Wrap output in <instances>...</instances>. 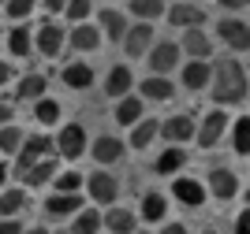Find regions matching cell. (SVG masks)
I'll return each mask as SVG.
<instances>
[{"label":"cell","mask_w":250,"mask_h":234,"mask_svg":"<svg viewBox=\"0 0 250 234\" xmlns=\"http://www.w3.org/2000/svg\"><path fill=\"white\" fill-rule=\"evenodd\" d=\"M228 126H231V119L220 112V108H217V112H209L206 119H202V126H198V145H202V149H213V145L224 138Z\"/></svg>","instance_id":"8992f818"},{"label":"cell","mask_w":250,"mask_h":234,"mask_svg":"<svg viewBox=\"0 0 250 234\" xmlns=\"http://www.w3.org/2000/svg\"><path fill=\"white\" fill-rule=\"evenodd\" d=\"M172 93H176V86L168 82V74H153L142 82V97H149V101H172Z\"/></svg>","instance_id":"603a6c76"},{"label":"cell","mask_w":250,"mask_h":234,"mask_svg":"<svg viewBox=\"0 0 250 234\" xmlns=\"http://www.w3.org/2000/svg\"><path fill=\"white\" fill-rule=\"evenodd\" d=\"M86 186H90V197H94L97 204H112L116 197H120V182H116V175H108L104 167L90 175V179H86Z\"/></svg>","instance_id":"52a82bcc"},{"label":"cell","mask_w":250,"mask_h":234,"mask_svg":"<svg viewBox=\"0 0 250 234\" xmlns=\"http://www.w3.org/2000/svg\"><path fill=\"white\" fill-rule=\"evenodd\" d=\"M247 208H250V190H247Z\"/></svg>","instance_id":"681fc988"},{"label":"cell","mask_w":250,"mask_h":234,"mask_svg":"<svg viewBox=\"0 0 250 234\" xmlns=\"http://www.w3.org/2000/svg\"><path fill=\"white\" fill-rule=\"evenodd\" d=\"M161 234H187V227H183V223H168Z\"/></svg>","instance_id":"f6af8a7d"},{"label":"cell","mask_w":250,"mask_h":234,"mask_svg":"<svg viewBox=\"0 0 250 234\" xmlns=\"http://www.w3.org/2000/svg\"><path fill=\"white\" fill-rule=\"evenodd\" d=\"M135 212H127V208H112V212L104 216V227L112 234H135Z\"/></svg>","instance_id":"484cf974"},{"label":"cell","mask_w":250,"mask_h":234,"mask_svg":"<svg viewBox=\"0 0 250 234\" xmlns=\"http://www.w3.org/2000/svg\"><path fill=\"white\" fill-rule=\"evenodd\" d=\"M4 179H8V167H4V163H0V186H4Z\"/></svg>","instance_id":"c3c4849f"},{"label":"cell","mask_w":250,"mask_h":234,"mask_svg":"<svg viewBox=\"0 0 250 234\" xmlns=\"http://www.w3.org/2000/svg\"><path fill=\"white\" fill-rule=\"evenodd\" d=\"M52 186L60 190V194H79V186H86V179L79 171H63V175H56L52 179Z\"/></svg>","instance_id":"8d00e7d4"},{"label":"cell","mask_w":250,"mask_h":234,"mask_svg":"<svg viewBox=\"0 0 250 234\" xmlns=\"http://www.w3.org/2000/svg\"><path fill=\"white\" fill-rule=\"evenodd\" d=\"M165 216H168V201L161 194H146L142 197V219H146V223H161Z\"/></svg>","instance_id":"f546056e"},{"label":"cell","mask_w":250,"mask_h":234,"mask_svg":"<svg viewBox=\"0 0 250 234\" xmlns=\"http://www.w3.org/2000/svg\"><path fill=\"white\" fill-rule=\"evenodd\" d=\"M11 115H15V108H11L8 101H0V126H4V123H11Z\"/></svg>","instance_id":"b9f144b4"},{"label":"cell","mask_w":250,"mask_h":234,"mask_svg":"<svg viewBox=\"0 0 250 234\" xmlns=\"http://www.w3.org/2000/svg\"><path fill=\"white\" fill-rule=\"evenodd\" d=\"M209 78H213V67H209L206 60H190L187 67H183V86H187L190 93L202 90V86H209Z\"/></svg>","instance_id":"d6986e66"},{"label":"cell","mask_w":250,"mask_h":234,"mask_svg":"<svg viewBox=\"0 0 250 234\" xmlns=\"http://www.w3.org/2000/svg\"><path fill=\"white\" fill-rule=\"evenodd\" d=\"M179 49L187 52L190 60H209V52H213V37H209L202 26H187L183 30V45Z\"/></svg>","instance_id":"30bf717a"},{"label":"cell","mask_w":250,"mask_h":234,"mask_svg":"<svg viewBox=\"0 0 250 234\" xmlns=\"http://www.w3.org/2000/svg\"><path fill=\"white\" fill-rule=\"evenodd\" d=\"M101 34H104L108 41H124V34H127V19L120 15V11L104 8V11H101Z\"/></svg>","instance_id":"d4e9b609"},{"label":"cell","mask_w":250,"mask_h":234,"mask_svg":"<svg viewBox=\"0 0 250 234\" xmlns=\"http://www.w3.org/2000/svg\"><path fill=\"white\" fill-rule=\"evenodd\" d=\"M67 45H71V49H79V52H94L97 45H101V30H97V26L79 22V26L71 30V37H67Z\"/></svg>","instance_id":"e0dca14e"},{"label":"cell","mask_w":250,"mask_h":234,"mask_svg":"<svg viewBox=\"0 0 250 234\" xmlns=\"http://www.w3.org/2000/svg\"><path fill=\"white\" fill-rule=\"evenodd\" d=\"M187 163V153L179 149V145H172V149H165V153L157 156V163H153V171L157 175H176L179 167Z\"/></svg>","instance_id":"cb8c5ba5"},{"label":"cell","mask_w":250,"mask_h":234,"mask_svg":"<svg viewBox=\"0 0 250 234\" xmlns=\"http://www.w3.org/2000/svg\"><path fill=\"white\" fill-rule=\"evenodd\" d=\"M179 45L176 41H161V45H153L149 49V71L153 74H168L172 67H179Z\"/></svg>","instance_id":"ba28073f"},{"label":"cell","mask_w":250,"mask_h":234,"mask_svg":"<svg viewBox=\"0 0 250 234\" xmlns=\"http://www.w3.org/2000/svg\"><path fill=\"white\" fill-rule=\"evenodd\" d=\"M30 11H34V0H4V15L11 22H22Z\"/></svg>","instance_id":"74e56055"},{"label":"cell","mask_w":250,"mask_h":234,"mask_svg":"<svg viewBox=\"0 0 250 234\" xmlns=\"http://www.w3.org/2000/svg\"><path fill=\"white\" fill-rule=\"evenodd\" d=\"M157 134H161V123L157 119H138L135 126H131V145H135V149H146Z\"/></svg>","instance_id":"4316f807"},{"label":"cell","mask_w":250,"mask_h":234,"mask_svg":"<svg viewBox=\"0 0 250 234\" xmlns=\"http://www.w3.org/2000/svg\"><path fill=\"white\" fill-rule=\"evenodd\" d=\"M56 153L63 156V160H79V156L86 153V130L79 126V123H67L60 130V138H56Z\"/></svg>","instance_id":"3957f363"},{"label":"cell","mask_w":250,"mask_h":234,"mask_svg":"<svg viewBox=\"0 0 250 234\" xmlns=\"http://www.w3.org/2000/svg\"><path fill=\"white\" fill-rule=\"evenodd\" d=\"M168 22L172 26H179V30H187V26H202L206 22V8H198V4H176V8L168 11Z\"/></svg>","instance_id":"5bb4252c"},{"label":"cell","mask_w":250,"mask_h":234,"mask_svg":"<svg viewBox=\"0 0 250 234\" xmlns=\"http://www.w3.org/2000/svg\"><path fill=\"white\" fill-rule=\"evenodd\" d=\"M231 145H235V153H243V156L250 153V115L231 123Z\"/></svg>","instance_id":"836d02e7"},{"label":"cell","mask_w":250,"mask_h":234,"mask_svg":"<svg viewBox=\"0 0 250 234\" xmlns=\"http://www.w3.org/2000/svg\"><path fill=\"white\" fill-rule=\"evenodd\" d=\"M0 11H4V0H0Z\"/></svg>","instance_id":"816d5d0a"},{"label":"cell","mask_w":250,"mask_h":234,"mask_svg":"<svg viewBox=\"0 0 250 234\" xmlns=\"http://www.w3.org/2000/svg\"><path fill=\"white\" fill-rule=\"evenodd\" d=\"M209 194L217 197V201H231V197L239 194V179H235V171H228V167H213V171H209Z\"/></svg>","instance_id":"8fae6325"},{"label":"cell","mask_w":250,"mask_h":234,"mask_svg":"<svg viewBox=\"0 0 250 234\" xmlns=\"http://www.w3.org/2000/svg\"><path fill=\"white\" fill-rule=\"evenodd\" d=\"M217 4H220V8H231V11H235V8H247L250 0H217Z\"/></svg>","instance_id":"ee69618b"},{"label":"cell","mask_w":250,"mask_h":234,"mask_svg":"<svg viewBox=\"0 0 250 234\" xmlns=\"http://www.w3.org/2000/svg\"><path fill=\"white\" fill-rule=\"evenodd\" d=\"M172 197H176V201H183L187 208H198V204H206L209 186H206V182H198V179H187V175H179L176 182H172Z\"/></svg>","instance_id":"277c9868"},{"label":"cell","mask_w":250,"mask_h":234,"mask_svg":"<svg viewBox=\"0 0 250 234\" xmlns=\"http://www.w3.org/2000/svg\"><path fill=\"white\" fill-rule=\"evenodd\" d=\"M45 212L49 216H75V212H83V201H79V194H56L45 201Z\"/></svg>","instance_id":"ac0fdd59"},{"label":"cell","mask_w":250,"mask_h":234,"mask_svg":"<svg viewBox=\"0 0 250 234\" xmlns=\"http://www.w3.org/2000/svg\"><path fill=\"white\" fill-rule=\"evenodd\" d=\"M52 149H56V142H52V138H45V134H34V138H26V142H22V149L15 153V156H19V160H15V179H19V175L26 171L30 163L45 160Z\"/></svg>","instance_id":"7a4b0ae2"},{"label":"cell","mask_w":250,"mask_h":234,"mask_svg":"<svg viewBox=\"0 0 250 234\" xmlns=\"http://www.w3.org/2000/svg\"><path fill=\"white\" fill-rule=\"evenodd\" d=\"M52 179H56V160H52V156H45V160L30 163V167L19 175V182H22V186H45V182H52Z\"/></svg>","instance_id":"2e32d148"},{"label":"cell","mask_w":250,"mask_h":234,"mask_svg":"<svg viewBox=\"0 0 250 234\" xmlns=\"http://www.w3.org/2000/svg\"><path fill=\"white\" fill-rule=\"evenodd\" d=\"M247 90H250V82L239 60H220L213 67V101L217 104H243Z\"/></svg>","instance_id":"6da1fadb"},{"label":"cell","mask_w":250,"mask_h":234,"mask_svg":"<svg viewBox=\"0 0 250 234\" xmlns=\"http://www.w3.org/2000/svg\"><path fill=\"white\" fill-rule=\"evenodd\" d=\"M8 49H11V56H30V49H34V34L26 30V26H15V22H11Z\"/></svg>","instance_id":"f1b7e54d"},{"label":"cell","mask_w":250,"mask_h":234,"mask_svg":"<svg viewBox=\"0 0 250 234\" xmlns=\"http://www.w3.org/2000/svg\"><path fill=\"white\" fill-rule=\"evenodd\" d=\"M22 142H26V138H22V130L15 123H4V126H0V153H19Z\"/></svg>","instance_id":"d6a6232c"},{"label":"cell","mask_w":250,"mask_h":234,"mask_svg":"<svg viewBox=\"0 0 250 234\" xmlns=\"http://www.w3.org/2000/svg\"><path fill=\"white\" fill-rule=\"evenodd\" d=\"M56 234H71V231H56Z\"/></svg>","instance_id":"f907efd6"},{"label":"cell","mask_w":250,"mask_h":234,"mask_svg":"<svg viewBox=\"0 0 250 234\" xmlns=\"http://www.w3.org/2000/svg\"><path fill=\"white\" fill-rule=\"evenodd\" d=\"M63 86L90 90V86H94V67H90V63H67V67H63Z\"/></svg>","instance_id":"44dd1931"},{"label":"cell","mask_w":250,"mask_h":234,"mask_svg":"<svg viewBox=\"0 0 250 234\" xmlns=\"http://www.w3.org/2000/svg\"><path fill=\"white\" fill-rule=\"evenodd\" d=\"M161 134H165V142H190L194 138V119L190 115H172V119L161 123Z\"/></svg>","instance_id":"9a60e30c"},{"label":"cell","mask_w":250,"mask_h":234,"mask_svg":"<svg viewBox=\"0 0 250 234\" xmlns=\"http://www.w3.org/2000/svg\"><path fill=\"white\" fill-rule=\"evenodd\" d=\"M116 119L124 123V126H135V123L142 119V101H138V97H124L120 108H116Z\"/></svg>","instance_id":"1f68e13d"},{"label":"cell","mask_w":250,"mask_h":234,"mask_svg":"<svg viewBox=\"0 0 250 234\" xmlns=\"http://www.w3.org/2000/svg\"><path fill=\"white\" fill-rule=\"evenodd\" d=\"M135 86V74L127 67H112L108 78H104V97H127V90Z\"/></svg>","instance_id":"ffe728a7"},{"label":"cell","mask_w":250,"mask_h":234,"mask_svg":"<svg viewBox=\"0 0 250 234\" xmlns=\"http://www.w3.org/2000/svg\"><path fill=\"white\" fill-rule=\"evenodd\" d=\"M206 234H217V231H206Z\"/></svg>","instance_id":"f5cc1de1"},{"label":"cell","mask_w":250,"mask_h":234,"mask_svg":"<svg viewBox=\"0 0 250 234\" xmlns=\"http://www.w3.org/2000/svg\"><path fill=\"white\" fill-rule=\"evenodd\" d=\"M22 204H26V194H22V190H4V194H0V219L19 216Z\"/></svg>","instance_id":"4dcf8cb0"},{"label":"cell","mask_w":250,"mask_h":234,"mask_svg":"<svg viewBox=\"0 0 250 234\" xmlns=\"http://www.w3.org/2000/svg\"><path fill=\"white\" fill-rule=\"evenodd\" d=\"M0 234H22V223L15 216H8V219H0Z\"/></svg>","instance_id":"ab89813d"},{"label":"cell","mask_w":250,"mask_h":234,"mask_svg":"<svg viewBox=\"0 0 250 234\" xmlns=\"http://www.w3.org/2000/svg\"><path fill=\"white\" fill-rule=\"evenodd\" d=\"M63 41H67V37H63V30L56 26V22H42V30L34 34V49L52 60V56H60V52H63Z\"/></svg>","instance_id":"9c48e42d"},{"label":"cell","mask_w":250,"mask_h":234,"mask_svg":"<svg viewBox=\"0 0 250 234\" xmlns=\"http://www.w3.org/2000/svg\"><path fill=\"white\" fill-rule=\"evenodd\" d=\"M131 11L138 19H157V15H165V0H131Z\"/></svg>","instance_id":"d590c367"},{"label":"cell","mask_w":250,"mask_h":234,"mask_svg":"<svg viewBox=\"0 0 250 234\" xmlns=\"http://www.w3.org/2000/svg\"><path fill=\"white\" fill-rule=\"evenodd\" d=\"M235 234H250V208L239 216V219H235Z\"/></svg>","instance_id":"60d3db41"},{"label":"cell","mask_w":250,"mask_h":234,"mask_svg":"<svg viewBox=\"0 0 250 234\" xmlns=\"http://www.w3.org/2000/svg\"><path fill=\"white\" fill-rule=\"evenodd\" d=\"M135 234H146V231H135Z\"/></svg>","instance_id":"db71d44e"},{"label":"cell","mask_w":250,"mask_h":234,"mask_svg":"<svg viewBox=\"0 0 250 234\" xmlns=\"http://www.w3.org/2000/svg\"><path fill=\"white\" fill-rule=\"evenodd\" d=\"M11 78V67H8V63H4V60H0V86H4V82H8Z\"/></svg>","instance_id":"bcb514c9"},{"label":"cell","mask_w":250,"mask_h":234,"mask_svg":"<svg viewBox=\"0 0 250 234\" xmlns=\"http://www.w3.org/2000/svg\"><path fill=\"white\" fill-rule=\"evenodd\" d=\"M149 45H153V26H149V22H138L135 30L124 34V52L131 56V60H138V56H142Z\"/></svg>","instance_id":"7c38bea8"},{"label":"cell","mask_w":250,"mask_h":234,"mask_svg":"<svg viewBox=\"0 0 250 234\" xmlns=\"http://www.w3.org/2000/svg\"><path fill=\"white\" fill-rule=\"evenodd\" d=\"M22 234H45V227H30V231H22Z\"/></svg>","instance_id":"7dc6e473"},{"label":"cell","mask_w":250,"mask_h":234,"mask_svg":"<svg viewBox=\"0 0 250 234\" xmlns=\"http://www.w3.org/2000/svg\"><path fill=\"white\" fill-rule=\"evenodd\" d=\"M90 156H94L101 167H108V163H116L120 156H124V142H120V138H112V134H101V138L90 145Z\"/></svg>","instance_id":"4fadbf2b"},{"label":"cell","mask_w":250,"mask_h":234,"mask_svg":"<svg viewBox=\"0 0 250 234\" xmlns=\"http://www.w3.org/2000/svg\"><path fill=\"white\" fill-rule=\"evenodd\" d=\"M45 90H49V78H45V74H26V78L15 86V101H38V97H45Z\"/></svg>","instance_id":"7402d4cb"},{"label":"cell","mask_w":250,"mask_h":234,"mask_svg":"<svg viewBox=\"0 0 250 234\" xmlns=\"http://www.w3.org/2000/svg\"><path fill=\"white\" fill-rule=\"evenodd\" d=\"M42 8L45 11H63V8H67V0H42Z\"/></svg>","instance_id":"7bdbcfd3"},{"label":"cell","mask_w":250,"mask_h":234,"mask_svg":"<svg viewBox=\"0 0 250 234\" xmlns=\"http://www.w3.org/2000/svg\"><path fill=\"white\" fill-rule=\"evenodd\" d=\"M217 37L224 41L228 49H235V52H247V49H250V26H247L243 19H220Z\"/></svg>","instance_id":"5b68a950"},{"label":"cell","mask_w":250,"mask_h":234,"mask_svg":"<svg viewBox=\"0 0 250 234\" xmlns=\"http://www.w3.org/2000/svg\"><path fill=\"white\" fill-rule=\"evenodd\" d=\"M34 119L45 123V126H52V123L60 119V104L49 101V97H38V104H34Z\"/></svg>","instance_id":"e575fe53"},{"label":"cell","mask_w":250,"mask_h":234,"mask_svg":"<svg viewBox=\"0 0 250 234\" xmlns=\"http://www.w3.org/2000/svg\"><path fill=\"white\" fill-rule=\"evenodd\" d=\"M104 223V216L94 212V208H83V212H75V223H71V234H97Z\"/></svg>","instance_id":"83f0119b"},{"label":"cell","mask_w":250,"mask_h":234,"mask_svg":"<svg viewBox=\"0 0 250 234\" xmlns=\"http://www.w3.org/2000/svg\"><path fill=\"white\" fill-rule=\"evenodd\" d=\"M90 8H94L90 0H67V8H63V11H67V19H71V22H83L86 15H90Z\"/></svg>","instance_id":"f35d334b"}]
</instances>
